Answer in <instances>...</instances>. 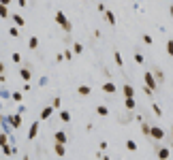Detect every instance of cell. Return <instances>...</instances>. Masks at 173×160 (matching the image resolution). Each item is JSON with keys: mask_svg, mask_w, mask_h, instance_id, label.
Listing matches in <instances>:
<instances>
[{"mask_svg": "<svg viewBox=\"0 0 173 160\" xmlns=\"http://www.w3.org/2000/svg\"><path fill=\"white\" fill-rule=\"evenodd\" d=\"M169 156H171V149L169 148H160L158 149V160H167Z\"/></svg>", "mask_w": 173, "mask_h": 160, "instance_id": "obj_11", "label": "cell"}, {"mask_svg": "<svg viewBox=\"0 0 173 160\" xmlns=\"http://www.w3.org/2000/svg\"><path fill=\"white\" fill-rule=\"evenodd\" d=\"M124 105H126V109H128V111H133V109L137 107L135 98H124Z\"/></svg>", "mask_w": 173, "mask_h": 160, "instance_id": "obj_20", "label": "cell"}, {"mask_svg": "<svg viewBox=\"0 0 173 160\" xmlns=\"http://www.w3.org/2000/svg\"><path fill=\"white\" fill-rule=\"evenodd\" d=\"M103 160H111V158H109V156H103Z\"/></svg>", "mask_w": 173, "mask_h": 160, "instance_id": "obj_42", "label": "cell"}, {"mask_svg": "<svg viewBox=\"0 0 173 160\" xmlns=\"http://www.w3.org/2000/svg\"><path fill=\"white\" fill-rule=\"evenodd\" d=\"M96 113H99V115H109V109H107L105 105H99V107H96Z\"/></svg>", "mask_w": 173, "mask_h": 160, "instance_id": "obj_26", "label": "cell"}, {"mask_svg": "<svg viewBox=\"0 0 173 160\" xmlns=\"http://www.w3.org/2000/svg\"><path fill=\"white\" fill-rule=\"evenodd\" d=\"M28 47H30V49H37L38 47V37H30L28 38Z\"/></svg>", "mask_w": 173, "mask_h": 160, "instance_id": "obj_19", "label": "cell"}, {"mask_svg": "<svg viewBox=\"0 0 173 160\" xmlns=\"http://www.w3.org/2000/svg\"><path fill=\"white\" fill-rule=\"evenodd\" d=\"M11 60L15 62V64H19V62H22V56H19V53L15 51V53H13V56H11Z\"/></svg>", "mask_w": 173, "mask_h": 160, "instance_id": "obj_33", "label": "cell"}, {"mask_svg": "<svg viewBox=\"0 0 173 160\" xmlns=\"http://www.w3.org/2000/svg\"><path fill=\"white\" fill-rule=\"evenodd\" d=\"M143 81H145V88H150L152 92L158 90V81H156V77L152 75V71H145V73H143Z\"/></svg>", "mask_w": 173, "mask_h": 160, "instance_id": "obj_2", "label": "cell"}, {"mask_svg": "<svg viewBox=\"0 0 173 160\" xmlns=\"http://www.w3.org/2000/svg\"><path fill=\"white\" fill-rule=\"evenodd\" d=\"M58 115H60V120H62L64 124H69V122H71V113H69V111H64V109H62L60 113H58Z\"/></svg>", "mask_w": 173, "mask_h": 160, "instance_id": "obj_17", "label": "cell"}, {"mask_svg": "<svg viewBox=\"0 0 173 160\" xmlns=\"http://www.w3.org/2000/svg\"><path fill=\"white\" fill-rule=\"evenodd\" d=\"M135 62L137 64H143V56H141L139 51H135Z\"/></svg>", "mask_w": 173, "mask_h": 160, "instance_id": "obj_35", "label": "cell"}, {"mask_svg": "<svg viewBox=\"0 0 173 160\" xmlns=\"http://www.w3.org/2000/svg\"><path fill=\"white\" fill-rule=\"evenodd\" d=\"M169 15H171V17H173V4H171V7H169Z\"/></svg>", "mask_w": 173, "mask_h": 160, "instance_id": "obj_41", "label": "cell"}, {"mask_svg": "<svg viewBox=\"0 0 173 160\" xmlns=\"http://www.w3.org/2000/svg\"><path fill=\"white\" fill-rule=\"evenodd\" d=\"M4 120L11 124L13 128H19V124H22V113H15V115H4Z\"/></svg>", "mask_w": 173, "mask_h": 160, "instance_id": "obj_3", "label": "cell"}, {"mask_svg": "<svg viewBox=\"0 0 173 160\" xmlns=\"http://www.w3.org/2000/svg\"><path fill=\"white\" fill-rule=\"evenodd\" d=\"M9 15H11V13H9V7H4V4H0V17H2V19H7Z\"/></svg>", "mask_w": 173, "mask_h": 160, "instance_id": "obj_22", "label": "cell"}, {"mask_svg": "<svg viewBox=\"0 0 173 160\" xmlns=\"http://www.w3.org/2000/svg\"><path fill=\"white\" fill-rule=\"evenodd\" d=\"M19 77H22V79H24L26 83H28V81L32 79V73H30V68H26V66H22V68H19Z\"/></svg>", "mask_w": 173, "mask_h": 160, "instance_id": "obj_8", "label": "cell"}, {"mask_svg": "<svg viewBox=\"0 0 173 160\" xmlns=\"http://www.w3.org/2000/svg\"><path fill=\"white\" fill-rule=\"evenodd\" d=\"M17 4H19V7H26V4H28V0H17Z\"/></svg>", "mask_w": 173, "mask_h": 160, "instance_id": "obj_37", "label": "cell"}, {"mask_svg": "<svg viewBox=\"0 0 173 160\" xmlns=\"http://www.w3.org/2000/svg\"><path fill=\"white\" fill-rule=\"evenodd\" d=\"M152 139H156V141H158V139H162V137H165V130H162L160 126H152Z\"/></svg>", "mask_w": 173, "mask_h": 160, "instance_id": "obj_5", "label": "cell"}, {"mask_svg": "<svg viewBox=\"0 0 173 160\" xmlns=\"http://www.w3.org/2000/svg\"><path fill=\"white\" fill-rule=\"evenodd\" d=\"M38 135V122H32V126H30V132H28V139L30 141H34Z\"/></svg>", "mask_w": 173, "mask_h": 160, "instance_id": "obj_9", "label": "cell"}, {"mask_svg": "<svg viewBox=\"0 0 173 160\" xmlns=\"http://www.w3.org/2000/svg\"><path fill=\"white\" fill-rule=\"evenodd\" d=\"M60 105H62V100L58 98V96H56V98L51 100V107H53V109H60Z\"/></svg>", "mask_w": 173, "mask_h": 160, "instance_id": "obj_30", "label": "cell"}, {"mask_svg": "<svg viewBox=\"0 0 173 160\" xmlns=\"http://www.w3.org/2000/svg\"><path fill=\"white\" fill-rule=\"evenodd\" d=\"M171 137H173V126H171Z\"/></svg>", "mask_w": 173, "mask_h": 160, "instance_id": "obj_43", "label": "cell"}, {"mask_svg": "<svg viewBox=\"0 0 173 160\" xmlns=\"http://www.w3.org/2000/svg\"><path fill=\"white\" fill-rule=\"evenodd\" d=\"M11 98L15 100V102H22V94H19V92H13V94H11Z\"/></svg>", "mask_w": 173, "mask_h": 160, "instance_id": "obj_34", "label": "cell"}, {"mask_svg": "<svg viewBox=\"0 0 173 160\" xmlns=\"http://www.w3.org/2000/svg\"><path fill=\"white\" fill-rule=\"evenodd\" d=\"M115 90H118V88H115L113 81H105V83H103V92H107V94H113Z\"/></svg>", "mask_w": 173, "mask_h": 160, "instance_id": "obj_10", "label": "cell"}, {"mask_svg": "<svg viewBox=\"0 0 173 160\" xmlns=\"http://www.w3.org/2000/svg\"><path fill=\"white\" fill-rule=\"evenodd\" d=\"M105 19L109 22V26H115V13L113 11H105Z\"/></svg>", "mask_w": 173, "mask_h": 160, "instance_id": "obj_15", "label": "cell"}, {"mask_svg": "<svg viewBox=\"0 0 173 160\" xmlns=\"http://www.w3.org/2000/svg\"><path fill=\"white\" fill-rule=\"evenodd\" d=\"M53 111H56V109H53L51 105H49V107H45V109L41 111V115H38V120H49V118H51V113H53Z\"/></svg>", "mask_w": 173, "mask_h": 160, "instance_id": "obj_7", "label": "cell"}, {"mask_svg": "<svg viewBox=\"0 0 173 160\" xmlns=\"http://www.w3.org/2000/svg\"><path fill=\"white\" fill-rule=\"evenodd\" d=\"M66 141H69V137L64 130H58L56 135H53V143H60V145H66Z\"/></svg>", "mask_w": 173, "mask_h": 160, "instance_id": "obj_4", "label": "cell"}, {"mask_svg": "<svg viewBox=\"0 0 173 160\" xmlns=\"http://www.w3.org/2000/svg\"><path fill=\"white\" fill-rule=\"evenodd\" d=\"M53 152H56L58 156H64V154H66V148L60 145V143H53Z\"/></svg>", "mask_w": 173, "mask_h": 160, "instance_id": "obj_16", "label": "cell"}, {"mask_svg": "<svg viewBox=\"0 0 173 160\" xmlns=\"http://www.w3.org/2000/svg\"><path fill=\"white\" fill-rule=\"evenodd\" d=\"M62 56H64V60H71V58H73V51H71V49H64V51H62Z\"/></svg>", "mask_w": 173, "mask_h": 160, "instance_id": "obj_32", "label": "cell"}, {"mask_svg": "<svg viewBox=\"0 0 173 160\" xmlns=\"http://www.w3.org/2000/svg\"><path fill=\"white\" fill-rule=\"evenodd\" d=\"M0 152H2V154H4V156H13V154H15V148H13V145H9V143H7V145H4V148H0Z\"/></svg>", "mask_w": 173, "mask_h": 160, "instance_id": "obj_14", "label": "cell"}, {"mask_svg": "<svg viewBox=\"0 0 173 160\" xmlns=\"http://www.w3.org/2000/svg\"><path fill=\"white\" fill-rule=\"evenodd\" d=\"M124 96H126V98H135V88L126 83V86H124Z\"/></svg>", "mask_w": 173, "mask_h": 160, "instance_id": "obj_13", "label": "cell"}, {"mask_svg": "<svg viewBox=\"0 0 173 160\" xmlns=\"http://www.w3.org/2000/svg\"><path fill=\"white\" fill-rule=\"evenodd\" d=\"M73 53H84V45L81 43H73Z\"/></svg>", "mask_w": 173, "mask_h": 160, "instance_id": "obj_27", "label": "cell"}, {"mask_svg": "<svg viewBox=\"0 0 173 160\" xmlns=\"http://www.w3.org/2000/svg\"><path fill=\"white\" fill-rule=\"evenodd\" d=\"M9 34H11L13 38H17L22 32H19V28H17V26H11V28H9Z\"/></svg>", "mask_w": 173, "mask_h": 160, "instance_id": "obj_23", "label": "cell"}, {"mask_svg": "<svg viewBox=\"0 0 173 160\" xmlns=\"http://www.w3.org/2000/svg\"><path fill=\"white\" fill-rule=\"evenodd\" d=\"M126 149H128V152H137V143L133 141V139H128V141H126Z\"/></svg>", "mask_w": 173, "mask_h": 160, "instance_id": "obj_25", "label": "cell"}, {"mask_svg": "<svg viewBox=\"0 0 173 160\" xmlns=\"http://www.w3.org/2000/svg\"><path fill=\"white\" fill-rule=\"evenodd\" d=\"M0 75H4V62H0Z\"/></svg>", "mask_w": 173, "mask_h": 160, "instance_id": "obj_38", "label": "cell"}, {"mask_svg": "<svg viewBox=\"0 0 173 160\" xmlns=\"http://www.w3.org/2000/svg\"><path fill=\"white\" fill-rule=\"evenodd\" d=\"M9 2H11V0H0V4H4V7H7Z\"/></svg>", "mask_w": 173, "mask_h": 160, "instance_id": "obj_39", "label": "cell"}, {"mask_svg": "<svg viewBox=\"0 0 173 160\" xmlns=\"http://www.w3.org/2000/svg\"><path fill=\"white\" fill-rule=\"evenodd\" d=\"M56 24H58V26H62V28H64L66 32H71V30H73V24H71V22L66 19L64 11H56Z\"/></svg>", "mask_w": 173, "mask_h": 160, "instance_id": "obj_1", "label": "cell"}, {"mask_svg": "<svg viewBox=\"0 0 173 160\" xmlns=\"http://www.w3.org/2000/svg\"><path fill=\"white\" fill-rule=\"evenodd\" d=\"M141 132H143V135H152V126H150V124H145V122H143V124H141Z\"/></svg>", "mask_w": 173, "mask_h": 160, "instance_id": "obj_24", "label": "cell"}, {"mask_svg": "<svg viewBox=\"0 0 173 160\" xmlns=\"http://www.w3.org/2000/svg\"><path fill=\"white\" fill-rule=\"evenodd\" d=\"M167 53H169V56H173V38H169V41H167Z\"/></svg>", "mask_w": 173, "mask_h": 160, "instance_id": "obj_29", "label": "cell"}, {"mask_svg": "<svg viewBox=\"0 0 173 160\" xmlns=\"http://www.w3.org/2000/svg\"><path fill=\"white\" fill-rule=\"evenodd\" d=\"M77 92H79L81 96H90V94H92V88L84 83V86H79V88H77Z\"/></svg>", "mask_w": 173, "mask_h": 160, "instance_id": "obj_12", "label": "cell"}, {"mask_svg": "<svg viewBox=\"0 0 173 160\" xmlns=\"http://www.w3.org/2000/svg\"><path fill=\"white\" fill-rule=\"evenodd\" d=\"M152 75L156 77V81H162V79H165V73H162L160 68H154V71H152Z\"/></svg>", "mask_w": 173, "mask_h": 160, "instance_id": "obj_21", "label": "cell"}, {"mask_svg": "<svg viewBox=\"0 0 173 160\" xmlns=\"http://www.w3.org/2000/svg\"><path fill=\"white\" fill-rule=\"evenodd\" d=\"M152 109H154V113H156L158 118H162V109H160V107H158V105H156V102L152 105Z\"/></svg>", "mask_w": 173, "mask_h": 160, "instance_id": "obj_31", "label": "cell"}, {"mask_svg": "<svg viewBox=\"0 0 173 160\" xmlns=\"http://www.w3.org/2000/svg\"><path fill=\"white\" fill-rule=\"evenodd\" d=\"M0 154H2V152H0Z\"/></svg>", "mask_w": 173, "mask_h": 160, "instance_id": "obj_44", "label": "cell"}, {"mask_svg": "<svg viewBox=\"0 0 173 160\" xmlns=\"http://www.w3.org/2000/svg\"><path fill=\"white\" fill-rule=\"evenodd\" d=\"M141 38H143V43H148V45H152V37H150V34H143Z\"/></svg>", "mask_w": 173, "mask_h": 160, "instance_id": "obj_36", "label": "cell"}, {"mask_svg": "<svg viewBox=\"0 0 173 160\" xmlns=\"http://www.w3.org/2000/svg\"><path fill=\"white\" fill-rule=\"evenodd\" d=\"M11 17H13V24L17 26V28H24V26H26V19L19 15V13H13Z\"/></svg>", "mask_w": 173, "mask_h": 160, "instance_id": "obj_6", "label": "cell"}, {"mask_svg": "<svg viewBox=\"0 0 173 160\" xmlns=\"http://www.w3.org/2000/svg\"><path fill=\"white\" fill-rule=\"evenodd\" d=\"M2 124H4V115L0 113V126H2Z\"/></svg>", "mask_w": 173, "mask_h": 160, "instance_id": "obj_40", "label": "cell"}, {"mask_svg": "<svg viewBox=\"0 0 173 160\" xmlns=\"http://www.w3.org/2000/svg\"><path fill=\"white\" fill-rule=\"evenodd\" d=\"M9 143V137H7V132H0V148H4Z\"/></svg>", "mask_w": 173, "mask_h": 160, "instance_id": "obj_28", "label": "cell"}, {"mask_svg": "<svg viewBox=\"0 0 173 160\" xmlns=\"http://www.w3.org/2000/svg\"><path fill=\"white\" fill-rule=\"evenodd\" d=\"M113 60H115L118 66H124V58H122V53H120V51H113Z\"/></svg>", "mask_w": 173, "mask_h": 160, "instance_id": "obj_18", "label": "cell"}]
</instances>
